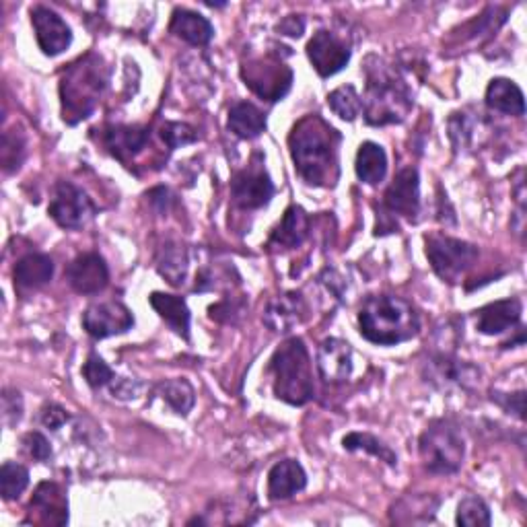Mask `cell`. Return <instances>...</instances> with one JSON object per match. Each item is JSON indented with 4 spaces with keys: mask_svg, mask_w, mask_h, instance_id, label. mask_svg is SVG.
I'll return each instance as SVG.
<instances>
[{
    "mask_svg": "<svg viewBox=\"0 0 527 527\" xmlns=\"http://www.w3.org/2000/svg\"><path fill=\"white\" fill-rule=\"evenodd\" d=\"M68 285L81 295H95L110 283V270L99 254H81L64 272Z\"/></svg>",
    "mask_w": 527,
    "mask_h": 527,
    "instance_id": "cell-15",
    "label": "cell"
},
{
    "mask_svg": "<svg viewBox=\"0 0 527 527\" xmlns=\"http://www.w3.org/2000/svg\"><path fill=\"white\" fill-rule=\"evenodd\" d=\"M42 423H44V427L58 431L60 427H64L68 423V412L58 404H46L42 408Z\"/></svg>",
    "mask_w": 527,
    "mask_h": 527,
    "instance_id": "cell-42",
    "label": "cell"
},
{
    "mask_svg": "<svg viewBox=\"0 0 527 527\" xmlns=\"http://www.w3.org/2000/svg\"><path fill=\"white\" fill-rule=\"evenodd\" d=\"M342 447L346 451H365L373 458H379L381 462H385L388 466H396L398 464V455L390 449V445H385L383 441H379L377 437L369 435V433H350L342 439Z\"/></svg>",
    "mask_w": 527,
    "mask_h": 527,
    "instance_id": "cell-32",
    "label": "cell"
},
{
    "mask_svg": "<svg viewBox=\"0 0 527 527\" xmlns=\"http://www.w3.org/2000/svg\"><path fill=\"white\" fill-rule=\"evenodd\" d=\"M309 233V217L301 206H289L280 225L270 235V248L293 250L305 241Z\"/></svg>",
    "mask_w": 527,
    "mask_h": 527,
    "instance_id": "cell-25",
    "label": "cell"
},
{
    "mask_svg": "<svg viewBox=\"0 0 527 527\" xmlns=\"http://www.w3.org/2000/svg\"><path fill=\"white\" fill-rule=\"evenodd\" d=\"M340 132L322 116H305L289 136L295 169L305 184L334 188L340 178Z\"/></svg>",
    "mask_w": 527,
    "mask_h": 527,
    "instance_id": "cell-1",
    "label": "cell"
},
{
    "mask_svg": "<svg viewBox=\"0 0 527 527\" xmlns=\"http://www.w3.org/2000/svg\"><path fill=\"white\" fill-rule=\"evenodd\" d=\"M23 449L27 451V455H31V458L38 462H46L52 455V447L42 433H27L23 437Z\"/></svg>",
    "mask_w": 527,
    "mask_h": 527,
    "instance_id": "cell-39",
    "label": "cell"
},
{
    "mask_svg": "<svg viewBox=\"0 0 527 527\" xmlns=\"http://www.w3.org/2000/svg\"><path fill=\"white\" fill-rule=\"evenodd\" d=\"M274 396L291 406L307 404L313 394V373L307 346L301 338H289L276 348L270 361Z\"/></svg>",
    "mask_w": 527,
    "mask_h": 527,
    "instance_id": "cell-5",
    "label": "cell"
},
{
    "mask_svg": "<svg viewBox=\"0 0 527 527\" xmlns=\"http://www.w3.org/2000/svg\"><path fill=\"white\" fill-rule=\"evenodd\" d=\"M83 377H85V381L91 385L93 390L105 388V385H110V383L116 381L114 369L95 353H91L87 363L83 365Z\"/></svg>",
    "mask_w": 527,
    "mask_h": 527,
    "instance_id": "cell-36",
    "label": "cell"
},
{
    "mask_svg": "<svg viewBox=\"0 0 527 527\" xmlns=\"http://www.w3.org/2000/svg\"><path fill=\"white\" fill-rule=\"evenodd\" d=\"M383 206L392 217L416 219L420 208V180L414 167H406L396 175V180L383 196Z\"/></svg>",
    "mask_w": 527,
    "mask_h": 527,
    "instance_id": "cell-13",
    "label": "cell"
},
{
    "mask_svg": "<svg viewBox=\"0 0 527 527\" xmlns=\"http://www.w3.org/2000/svg\"><path fill=\"white\" fill-rule=\"evenodd\" d=\"M307 56L322 77H332L348 64L350 50L334 33L320 29L307 44Z\"/></svg>",
    "mask_w": 527,
    "mask_h": 527,
    "instance_id": "cell-16",
    "label": "cell"
},
{
    "mask_svg": "<svg viewBox=\"0 0 527 527\" xmlns=\"http://www.w3.org/2000/svg\"><path fill=\"white\" fill-rule=\"evenodd\" d=\"M233 202L243 210H256L266 206L274 196V184L264 167H248L231 182Z\"/></svg>",
    "mask_w": 527,
    "mask_h": 527,
    "instance_id": "cell-12",
    "label": "cell"
},
{
    "mask_svg": "<svg viewBox=\"0 0 527 527\" xmlns=\"http://www.w3.org/2000/svg\"><path fill=\"white\" fill-rule=\"evenodd\" d=\"M521 313L523 305L519 299L495 301L476 311V328L486 336L503 334L519 324Z\"/></svg>",
    "mask_w": 527,
    "mask_h": 527,
    "instance_id": "cell-19",
    "label": "cell"
},
{
    "mask_svg": "<svg viewBox=\"0 0 527 527\" xmlns=\"http://www.w3.org/2000/svg\"><path fill=\"white\" fill-rule=\"evenodd\" d=\"M280 33L291 35V38H301L303 31H305V19L301 15H289L287 19H283L276 27Z\"/></svg>",
    "mask_w": 527,
    "mask_h": 527,
    "instance_id": "cell-43",
    "label": "cell"
},
{
    "mask_svg": "<svg viewBox=\"0 0 527 527\" xmlns=\"http://www.w3.org/2000/svg\"><path fill=\"white\" fill-rule=\"evenodd\" d=\"M29 486V472L21 464L5 462L3 470H0V490H3L5 501L19 499L25 488Z\"/></svg>",
    "mask_w": 527,
    "mask_h": 527,
    "instance_id": "cell-34",
    "label": "cell"
},
{
    "mask_svg": "<svg viewBox=\"0 0 527 527\" xmlns=\"http://www.w3.org/2000/svg\"><path fill=\"white\" fill-rule=\"evenodd\" d=\"M241 77L256 95L268 101L283 99L293 83L291 68L274 56L256 58L241 66Z\"/></svg>",
    "mask_w": 527,
    "mask_h": 527,
    "instance_id": "cell-8",
    "label": "cell"
},
{
    "mask_svg": "<svg viewBox=\"0 0 527 527\" xmlns=\"http://www.w3.org/2000/svg\"><path fill=\"white\" fill-rule=\"evenodd\" d=\"M229 130L239 138H258L266 130V116L250 101H237L229 110Z\"/></svg>",
    "mask_w": 527,
    "mask_h": 527,
    "instance_id": "cell-29",
    "label": "cell"
},
{
    "mask_svg": "<svg viewBox=\"0 0 527 527\" xmlns=\"http://www.w3.org/2000/svg\"><path fill=\"white\" fill-rule=\"evenodd\" d=\"M159 274L173 287H182L188 274V252L184 245L167 241L163 243L155 258Z\"/></svg>",
    "mask_w": 527,
    "mask_h": 527,
    "instance_id": "cell-28",
    "label": "cell"
},
{
    "mask_svg": "<svg viewBox=\"0 0 527 527\" xmlns=\"http://www.w3.org/2000/svg\"><path fill=\"white\" fill-rule=\"evenodd\" d=\"M318 369L324 381L342 383L353 373V348L340 338H328L318 350Z\"/></svg>",
    "mask_w": 527,
    "mask_h": 527,
    "instance_id": "cell-18",
    "label": "cell"
},
{
    "mask_svg": "<svg viewBox=\"0 0 527 527\" xmlns=\"http://www.w3.org/2000/svg\"><path fill=\"white\" fill-rule=\"evenodd\" d=\"M149 301L175 334H180L186 340L190 338V309L182 297L169 293H153Z\"/></svg>",
    "mask_w": 527,
    "mask_h": 527,
    "instance_id": "cell-26",
    "label": "cell"
},
{
    "mask_svg": "<svg viewBox=\"0 0 527 527\" xmlns=\"http://www.w3.org/2000/svg\"><path fill=\"white\" fill-rule=\"evenodd\" d=\"M169 31L175 35V38H180L192 46H206L210 44V40H213V35H215L213 25H210L206 17L194 11H188V9L173 11Z\"/></svg>",
    "mask_w": 527,
    "mask_h": 527,
    "instance_id": "cell-24",
    "label": "cell"
},
{
    "mask_svg": "<svg viewBox=\"0 0 527 527\" xmlns=\"http://www.w3.org/2000/svg\"><path fill=\"white\" fill-rule=\"evenodd\" d=\"M161 138H163V143L169 149H180V147H186V145L194 143V140H196V132L188 124H182V122H167L161 128Z\"/></svg>",
    "mask_w": 527,
    "mask_h": 527,
    "instance_id": "cell-38",
    "label": "cell"
},
{
    "mask_svg": "<svg viewBox=\"0 0 527 527\" xmlns=\"http://www.w3.org/2000/svg\"><path fill=\"white\" fill-rule=\"evenodd\" d=\"M493 400H497L509 414H515L517 418H525V392H517V394H493Z\"/></svg>",
    "mask_w": 527,
    "mask_h": 527,
    "instance_id": "cell-41",
    "label": "cell"
},
{
    "mask_svg": "<svg viewBox=\"0 0 527 527\" xmlns=\"http://www.w3.org/2000/svg\"><path fill=\"white\" fill-rule=\"evenodd\" d=\"M134 318L130 309L120 301H105V303H93L83 313V328L89 336L103 340L110 336L124 334L132 330Z\"/></svg>",
    "mask_w": 527,
    "mask_h": 527,
    "instance_id": "cell-11",
    "label": "cell"
},
{
    "mask_svg": "<svg viewBox=\"0 0 527 527\" xmlns=\"http://www.w3.org/2000/svg\"><path fill=\"white\" fill-rule=\"evenodd\" d=\"M359 328L365 340L379 346H396L412 340L420 330L416 309L396 295H373L359 313Z\"/></svg>",
    "mask_w": 527,
    "mask_h": 527,
    "instance_id": "cell-2",
    "label": "cell"
},
{
    "mask_svg": "<svg viewBox=\"0 0 527 527\" xmlns=\"http://www.w3.org/2000/svg\"><path fill=\"white\" fill-rule=\"evenodd\" d=\"M54 276V262L46 254H27L15 266L13 278L19 291H38Z\"/></svg>",
    "mask_w": 527,
    "mask_h": 527,
    "instance_id": "cell-23",
    "label": "cell"
},
{
    "mask_svg": "<svg viewBox=\"0 0 527 527\" xmlns=\"http://www.w3.org/2000/svg\"><path fill=\"white\" fill-rule=\"evenodd\" d=\"M359 180L377 186L383 182L385 173H388V155H385L383 147L377 143H363L357 153V163H355Z\"/></svg>",
    "mask_w": 527,
    "mask_h": 527,
    "instance_id": "cell-30",
    "label": "cell"
},
{
    "mask_svg": "<svg viewBox=\"0 0 527 527\" xmlns=\"http://www.w3.org/2000/svg\"><path fill=\"white\" fill-rule=\"evenodd\" d=\"M425 377L441 392L474 390L480 383V369L447 353H439L425 363Z\"/></svg>",
    "mask_w": 527,
    "mask_h": 527,
    "instance_id": "cell-10",
    "label": "cell"
},
{
    "mask_svg": "<svg viewBox=\"0 0 527 527\" xmlns=\"http://www.w3.org/2000/svg\"><path fill=\"white\" fill-rule=\"evenodd\" d=\"M427 258L443 283L458 285L462 276L476 264L478 248L468 241L433 233L427 237Z\"/></svg>",
    "mask_w": 527,
    "mask_h": 527,
    "instance_id": "cell-7",
    "label": "cell"
},
{
    "mask_svg": "<svg viewBox=\"0 0 527 527\" xmlns=\"http://www.w3.org/2000/svg\"><path fill=\"white\" fill-rule=\"evenodd\" d=\"M486 105L490 110L507 114V116H523L525 101L521 89L509 79H493L486 89Z\"/></svg>",
    "mask_w": 527,
    "mask_h": 527,
    "instance_id": "cell-27",
    "label": "cell"
},
{
    "mask_svg": "<svg viewBox=\"0 0 527 527\" xmlns=\"http://www.w3.org/2000/svg\"><path fill=\"white\" fill-rule=\"evenodd\" d=\"M35 511V521L64 525L68 521V499L64 490L56 482H42L35 490V495L29 505Z\"/></svg>",
    "mask_w": 527,
    "mask_h": 527,
    "instance_id": "cell-21",
    "label": "cell"
},
{
    "mask_svg": "<svg viewBox=\"0 0 527 527\" xmlns=\"http://www.w3.org/2000/svg\"><path fill=\"white\" fill-rule=\"evenodd\" d=\"M50 217L62 229H83L97 215V206L93 200L75 184L58 182L48 208Z\"/></svg>",
    "mask_w": 527,
    "mask_h": 527,
    "instance_id": "cell-9",
    "label": "cell"
},
{
    "mask_svg": "<svg viewBox=\"0 0 527 527\" xmlns=\"http://www.w3.org/2000/svg\"><path fill=\"white\" fill-rule=\"evenodd\" d=\"M307 486V474L297 460H283L272 466L268 474V497L272 501H287Z\"/></svg>",
    "mask_w": 527,
    "mask_h": 527,
    "instance_id": "cell-22",
    "label": "cell"
},
{
    "mask_svg": "<svg viewBox=\"0 0 527 527\" xmlns=\"http://www.w3.org/2000/svg\"><path fill=\"white\" fill-rule=\"evenodd\" d=\"M108 151L122 163H130L149 145V130L145 126H110L103 134Z\"/></svg>",
    "mask_w": 527,
    "mask_h": 527,
    "instance_id": "cell-20",
    "label": "cell"
},
{
    "mask_svg": "<svg viewBox=\"0 0 527 527\" xmlns=\"http://www.w3.org/2000/svg\"><path fill=\"white\" fill-rule=\"evenodd\" d=\"M328 105L338 118H342L346 122L357 120V116L363 110V101H361V97L353 85H344V87H338L336 91H332L328 95Z\"/></svg>",
    "mask_w": 527,
    "mask_h": 527,
    "instance_id": "cell-33",
    "label": "cell"
},
{
    "mask_svg": "<svg viewBox=\"0 0 527 527\" xmlns=\"http://www.w3.org/2000/svg\"><path fill=\"white\" fill-rule=\"evenodd\" d=\"M157 394L167 402V406L180 416H188V412L194 408L196 392L192 383L186 379H167L157 385Z\"/></svg>",
    "mask_w": 527,
    "mask_h": 527,
    "instance_id": "cell-31",
    "label": "cell"
},
{
    "mask_svg": "<svg viewBox=\"0 0 527 527\" xmlns=\"http://www.w3.org/2000/svg\"><path fill=\"white\" fill-rule=\"evenodd\" d=\"M21 414H23V398L17 390H11L7 388L5 394H3V416H5V423L9 427L17 425L21 420Z\"/></svg>",
    "mask_w": 527,
    "mask_h": 527,
    "instance_id": "cell-40",
    "label": "cell"
},
{
    "mask_svg": "<svg viewBox=\"0 0 527 527\" xmlns=\"http://www.w3.org/2000/svg\"><path fill=\"white\" fill-rule=\"evenodd\" d=\"M367 95L363 101L365 120L371 126L400 124L412 110V93L398 73L383 60L371 56L365 66Z\"/></svg>",
    "mask_w": 527,
    "mask_h": 527,
    "instance_id": "cell-3",
    "label": "cell"
},
{
    "mask_svg": "<svg viewBox=\"0 0 527 527\" xmlns=\"http://www.w3.org/2000/svg\"><path fill=\"white\" fill-rule=\"evenodd\" d=\"M31 23L38 38L40 50L46 56L62 54L70 44H73V31L64 23V19L48 7L31 9Z\"/></svg>",
    "mask_w": 527,
    "mask_h": 527,
    "instance_id": "cell-14",
    "label": "cell"
},
{
    "mask_svg": "<svg viewBox=\"0 0 527 527\" xmlns=\"http://www.w3.org/2000/svg\"><path fill=\"white\" fill-rule=\"evenodd\" d=\"M169 196H171V194H169L167 188H157V190L151 192V202L157 206L159 213H165V210H167V206H169V202H171Z\"/></svg>",
    "mask_w": 527,
    "mask_h": 527,
    "instance_id": "cell-44",
    "label": "cell"
},
{
    "mask_svg": "<svg viewBox=\"0 0 527 527\" xmlns=\"http://www.w3.org/2000/svg\"><path fill=\"white\" fill-rule=\"evenodd\" d=\"M418 453L431 474L451 476L464 464L466 443L460 427L451 420H435L420 435Z\"/></svg>",
    "mask_w": 527,
    "mask_h": 527,
    "instance_id": "cell-6",
    "label": "cell"
},
{
    "mask_svg": "<svg viewBox=\"0 0 527 527\" xmlns=\"http://www.w3.org/2000/svg\"><path fill=\"white\" fill-rule=\"evenodd\" d=\"M25 157V140L15 132H5L3 136V149H0V159H3V169L7 173L21 167Z\"/></svg>",
    "mask_w": 527,
    "mask_h": 527,
    "instance_id": "cell-37",
    "label": "cell"
},
{
    "mask_svg": "<svg viewBox=\"0 0 527 527\" xmlns=\"http://www.w3.org/2000/svg\"><path fill=\"white\" fill-rule=\"evenodd\" d=\"M105 81H108V73H105L103 60L95 54H87L75 64H70L60 81L64 122L75 126L77 122L89 118L101 97Z\"/></svg>",
    "mask_w": 527,
    "mask_h": 527,
    "instance_id": "cell-4",
    "label": "cell"
},
{
    "mask_svg": "<svg viewBox=\"0 0 527 527\" xmlns=\"http://www.w3.org/2000/svg\"><path fill=\"white\" fill-rule=\"evenodd\" d=\"M458 525L466 527H480V525H490V509L488 505L478 499V497H466L460 507H458V517H455Z\"/></svg>",
    "mask_w": 527,
    "mask_h": 527,
    "instance_id": "cell-35",
    "label": "cell"
},
{
    "mask_svg": "<svg viewBox=\"0 0 527 527\" xmlns=\"http://www.w3.org/2000/svg\"><path fill=\"white\" fill-rule=\"evenodd\" d=\"M305 299L301 293L289 291V293H280L274 299H270L266 311H264V324L276 332V334H285L291 332L295 326H299L305 320Z\"/></svg>",
    "mask_w": 527,
    "mask_h": 527,
    "instance_id": "cell-17",
    "label": "cell"
}]
</instances>
